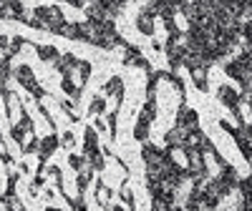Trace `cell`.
I'll return each instance as SVG.
<instances>
[{
  "instance_id": "1",
  "label": "cell",
  "mask_w": 252,
  "mask_h": 211,
  "mask_svg": "<svg viewBox=\"0 0 252 211\" xmlns=\"http://www.w3.org/2000/svg\"><path fill=\"white\" fill-rule=\"evenodd\" d=\"M15 76H18V80L23 83V86L33 93V96H43V91H40V86L35 83V78H33V71L28 68V66H20L18 71H15Z\"/></svg>"
},
{
  "instance_id": "2",
  "label": "cell",
  "mask_w": 252,
  "mask_h": 211,
  "mask_svg": "<svg viewBox=\"0 0 252 211\" xmlns=\"http://www.w3.org/2000/svg\"><path fill=\"white\" fill-rule=\"evenodd\" d=\"M177 126H182L187 131H197V113L189 111V108H182L179 116H177Z\"/></svg>"
},
{
  "instance_id": "3",
  "label": "cell",
  "mask_w": 252,
  "mask_h": 211,
  "mask_svg": "<svg viewBox=\"0 0 252 211\" xmlns=\"http://www.w3.org/2000/svg\"><path fill=\"white\" fill-rule=\"evenodd\" d=\"M0 18L3 20H13V18H23V5L13 0V3H3L0 5Z\"/></svg>"
},
{
  "instance_id": "4",
  "label": "cell",
  "mask_w": 252,
  "mask_h": 211,
  "mask_svg": "<svg viewBox=\"0 0 252 211\" xmlns=\"http://www.w3.org/2000/svg\"><path fill=\"white\" fill-rule=\"evenodd\" d=\"M220 101H222L224 106H229V108H237V106H240V93L232 91L229 86H222V88H220Z\"/></svg>"
},
{
  "instance_id": "5",
  "label": "cell",
  "mask_w": 252,
  "mask_h": 211,
  "mask_svg": "<svg viewBox=\"0 0 252 211\" xmlns=\"http://www.w3.org/2000/svg\"><path fill=\"white\" fill-rule=\"evenodd\" d=\"M5 103H8V113H10V121H13V126H15L20 118H23V116H20V101H18L13 93H8V96H5Z\"/></svg>"
},
{
  "instance_id": "6",
  "label": "cell",
  "mask_w": 252,
  "mask_h": 211,
  "mask_svg": "<svg viewBox=\"0 0 252 211\" xmlns=\"http://www.w3.org/2000/svg\"><path fill=\"white\" fill-rule=\"evenodd\" d=\"M136 28L141 30V33H146V35H152L154 33V23H152V13H139V18H136Z\"/></svg>"
},
{
  "instance_id": "7",
  "label": "cell",
  "mask_w": 252,
  "mask_h": 211,
  "mask_svg": "<svg viewBox=\"0 0 252 211\" xmlns=\"http://www.w3.org/2000/svg\"><path fill=\"white\" fill-rule=\"evenodd\" d=\"M56 146H58V141H56V136H46L43 141H40V156H51L53 154V149H56Z\"/></svg>"
},
{
  "instance_id": "8",
  "label": "cell",
  "mask_w": 252,
  "mask_h": 211,
  "mask_svg": "<svg viewBox=\"0 0 252 211\" xmlns=\"http://www.w3.org/2000/svg\"><path fill=\"white\" fill-rule=\"evenodd\" d=\"M38 55H40V60H58V58H61L53 46H40V48H38Z\"/></svg>"
},
{
  "instance_id": "9",
  "label": "cell",
  "mask_w": 252,
  "mask_h": 211,
  "mask_svg": "<svg viewBox=\"0 0 252 211\" xmlns=\"http://www.w3.org/2000/svg\"><path fill=\"white\" fill-rule=\"evenodd\" d=\"M61 35H66V38H81V26H71V23H63L58 28Z\"/></svg>"
},
{
  "instance_id": "10",
  "label": "cell",
  "mask_w": 252,
  "mask_h": 211,
  "mask_svg": "<svg viewBox=\"0 0 252 211\" xmlns=\"http://www.w3.org/2000/svg\"><path fill=\"white\" fill-rule=\"evenodd\" d=\"M152 211H172V201L164 196H154L152 201Z\"/></svg>"
},
{
  "instance_id": "11",
  "label": "cell",
  "mask_w": 252,
  "mask_h": 211,
  "mask_svg": "<svg viewBox=\"0 0 252 211\" xmlns=\"http://www.w3.org/2000/svg\"><path fill=\"white\" fill-rule=\"evenodd\" d=\"M61 86H63V91H66L71 98H78V86H76V83L66 76V78H63V83H61Z\"/></svg>"
},
{
  "instance_id": "12",
  "label": "cell",
  "mask_w": 252,
  "mask_h": 211,
  "mask_svg": "<svg viewBox=\"0 0 252 211\" xmlns=\"http://www.w3.org/2000/svg\"><path fill=\"white\" fill-rule=\"evenodd\" d=\"M5 206H8V211H26V209H23V204H20V199H18V196H13V194H8V196H5Z\"/></svg>"
},
{
  "instance_id": "13",
  "label": "cell",
  "mask_w": 252,
  "mask_h": 211,
  "mask_svg": "<svg viewBox=\"0 0 252 211\" xmlns=\"http://www.w3.org/2000/svg\"><path fill=\"white\" fill-rule=\"evenodd\" d=\"M146 133H149V123H146V121H141V118H139V123H136V129H134V136H136L139 141H144V138H146Z\"/></svg>"
},
{
  "instance_id": "14",
  "label": "cell",
  "mask_w": 252,
  "mask_h": 211,
  "mask_svg": "<svg viewBox=\"0 0 252 211\" xmlns=\"http://www.w3.org/2000/svg\"><path fill=\"white\" fill-rule=\"evenodd\" d=\"M192 78H194V83L199 88H207V80H204V68H194L192 71Z\"/></svg>"
},
{
  "instance_id": "15",
  "label": "cell",
  "mask_w": 252,
  "mask_h": 211,
  "mask_svg": "<svg viewBox=\"0 0 252 211\" xmlns=\"http://www.w3.org/2000/svg\"><path fill=\"white\" fill-rule=\"evenodd\" d=\"M109 93H116V96H121V91H124V86H121V80L119 78H114L111 83H109V88H106Z\"/></svg>"
},
{
  "instance_id": "16",
  "label": "cell",
  "mask_w": 252,
  "mask_h": 211,
  "mask_svg": "<svg viewBox=\"0 0 252 211\" xmlns=\"http://www.w3.org/2000/svg\"><path fill=\"white\" fill-rule=\"evenodd\" d=\"M103 111V98H94V103H91V113L96 116V113H101Z\"/></svg>"
},
{
  "instance_id": "17",
  "label": "cell",
  "mask_w": 252,
  "mask_h": 211,
  "mask_svg": "<svg viewBox=\"0 0 252 211\" xmlns=\"http://www.w3.org/2000/svg\"><path fill=\"white\" fill-rule=\"evenodd\" d=\"M68 161H71V166H73V168H81V163H83L76 154H71V156H68Z\"/></svg>"
},
{
  "instance_id": "18",
  "label": "cell",
  "mask_w": 252,
  "mask_h": 211,
  "mask_svg": "<svg viewBox=\"0 0 252 211\" xmlns=\"http://www.w3.org/2000/svg\"><path fill=\"white\" fill-rule=\"evenodd\" d=\"M63 143L71 146V143H73V136H71V133H66V136H63Z\"/></svg>"
},
{
  "instance_id": "19",
  "label": "cell",
  "mask_w": 252,
  "mask_h": 211,
  "mask_svg": "<svg viewBox=\"0 0 252 211\" xmlns=\"http://www.w3.org/2000/svg\"><path fill=\"white\" fill-rule=\"evenodd\" d=\"M48 211H61V209H53V206H48Z\"/></svg>"
},
{
  "instance_id": "20",
  "label": "cell",
  "mask_w": 252,
  "mask_h": 211,
  "mask_svg": "<svg viewBox=\"0 0 252 211\" xmlns=\"http://www.w3.org/2000/svg\"><path fill=\"white\" fill-rule=\"evenodd\" d=\"M3 3H13V0H3Z\"/></svg>"
}]
</instances>
